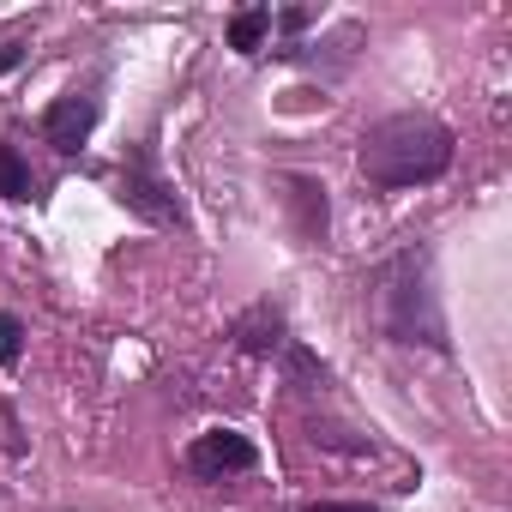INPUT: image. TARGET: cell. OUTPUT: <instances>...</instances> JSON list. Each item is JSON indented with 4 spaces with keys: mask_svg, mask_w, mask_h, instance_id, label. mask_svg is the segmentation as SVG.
I'll return each instance as SVG.
<instances>
[{
    "mask_svg": "<svg viewBox=\"0 0 512 512\" xmlns=\"http://www.w3.org/2000/svg\"><path fill=\"white\" fill-rule=\"evenodd\" d=\"M452 163V133L428 115H392L362 139V175L374 187H416Z\"/></svg>",
    "mask_w": 512,
    "mask_h": 512,
    "instance_id": "obj_1",
    "label": "cell"
},
{
    "mask_svg": "<svg viewBox=\"0 0 512 512\" xmlns=\"http://www.w3.org/2000/svg\"><path fill=\"white\" fill-rule=\"evenodd\" d=\"M187 464H193L199 476H229V470H253V464H260V452H253V440H247V434L217 428V434H199V440H193Z\"/></svg>",
    "mask_w": 512,
    "mask_h": 512,
    "instance_id": "obj_2",
    "label": "cell"
},
{
    "mask_svg": "<svg viewBox=\"0 0 512 512\" xmlns=\"http://www.w3.org/2000/svg\"><path fill=\"white\" fill-rule=\"evenodd\" d=\"M91 127H97V97H61L49 115H43V139L55 145V151H79L85 139H91Z\"/></svg>",
    "mask_w": 512,
    "mask_h": 512,
    "instance_id": "obj_3",
    "label": "cell"
},
{
    "mask_svg": "<svg viewBox=\"0 0 512 512\" xmlns=\"http://www.w3.org/2000/svg\"><path fill=\"white\" fill-rule=\"evenodd\" d=\"M121 199L145 217V223H181V211H175V199L163 193V181L145 169V163H127L121 169Z\"/></svg>",
    "mask_w": 512,
    "mask_h": 512,
    "instance_id": "obj_4",
    "label": "cell"
},
{
    "mask_svg": "<svg viewBox=\"0 0 512 512\" xmlns=\"http://www.w3.org/2000/svg\"><path fill=\"white\" fill-rule=\"evenodd\" d=\"M266 31H272V13H266V7H247V13L229 19V49H241V55H247V49H260Z\"/></svg>",
    "mask_w": 512,
    "mask_h": 512,
    "instance_id": "obj_5",
    "label": "cell"
},
{
    "mask_svg": "<svg viewBox=\"0 0 512 512\" xmlns=\"http://www.w3.org/2000/svg\"><path fill=\"white\" fill-rule=\"evenodd\" d=\"M0 199H31V169L13 145H0Z\"/></svg>",
    "mask_w": 512,
    "mask_h": 512,
    "instance_id": "obj_6",
    "label": "cell"
},
{
    "mask_svg": "<svg viewBox=\"0 0 512 512\" xmlns=\"http://www.w3.org/2000/svg\"><path fill=\"white\" fill-rule=\"evenodd\" d=\"M19 338H25V326H19L13 314H0V368L19 362Z\"/></svg>",
    "mask_w": 512,
    "mask_h": 512,
    "instance_id": "obj_7",
    "label": "cell"
},
{
    "mask_svg": "<svg viewBox=\"0 0 512 512\" xmlns=\"http://www.w3.org/2000/svg\"><path fill=\"white\" fill-rule=\"evenodd\" d=\"M308 512H374V506H356V500H326V506H308Z\"/></svg>",
    "mask_w": 512,
    "mask_h": 512,
    "instance_id": "obj_8",
    "label": "cell"
}]
</instances>
